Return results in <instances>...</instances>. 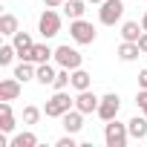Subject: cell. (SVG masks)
<instances>
[{"label": "cell", "instance_id": "cell-20", "mask_svg": "<svg viewBox=\"0 0 147 147\" xmlns=\"http://www.w3.org/2000/svg\"><path fill=\"white\" fill-rule=\"evenodd\" d=\"M55 75H58V72H55V66L46 61V63H38V75H35V81L46 87V84H52V81H55Z\"/></svg>", "mask_w": 147, "mask_h": 147}, {"label": "cell", "instance_id": "cell-23", "mask_svg": "<svg viewBox=\"0 0 147 147\" xmlns=\"http://www.w3.org/2000/svg\"><path fill=\"white\" fill-rule=\"evenodd\" d=\"M52 87L55 90H66V87H72V69H58V75H55V81H52Z\"/></svg>", "mask_w": 147, "mask_h": 147}, {"label": "cell", "instance_id": "cell-11", "mask_svg": "<svg viewBox=\"0 0 147 147\" xmlns=\"http://www.w3.org/2000/svg\"><path fill=\"white\" fill-rule=\"evenodd\" d=\"M49 58H55V49H49V43H35V46L29 49V55H26V58H20V61H32V63H46Z\"/></svg>", "mask_w": 147, "mask_h": 147}, {"label": "cell", "instance_id": "cell-15", "mask_svg": "<svg viewBox=\"0 0 147 147\" xmlns=\"http://www.w3.org/2000/svg\"><path fill=\"white\" fill-rule=\"evenodd\" d=\"M87 12V0H63V15L69 20H78Z\"/></svg>", "mask_w": 147, "mask_h": 147}, {"label": "cell", "instance_id": "cell-13", "mask_svg": "<svg viewBox=\"0 0 147 147\" xmlns=\"http://www.w3.org/2000/svg\"><path fill=\"white\" fill-rule=\"evenodd\" d=\"M0 130L12 133L15 130V113H12V101H0Z\"/></svg>", "mask_w": 147, "mask_h": 147}, {"label": "cell", "instance_id": "cell-3", "mask_svg": "<svg viewBox=\"0 0 147 147\" xmlns=\"http://www.w3.org/2000/svg\"><path fill=\"white\" fill-rule=\"evenodd\" d=\"M69 35H72V40L75 43H81V46H87V43H95V26L92 23H87L84 18H78V20H72L69 23Z\"/></svg>", "mask_w": 147, "mask_h": 147}, {"label": "cell", "instance_id": "cell-25", "mask_svg": "<svg viewBox=\"0 0 147 147\" xmlns=\"http://www.w3.org/2000/svg\"><path fill=\"white\" fill-rule=\"evenodd\" d=\"M40 115H43V110H38V107H23V124H38L40 121Z\"/></svg>", "mask_w": 147, "mask_h": 147}, {"label": "cell", "instance_id": "cell-12", "mask_svg": "<svg viewBox=\"0 0 147 147\" xmlns=\"http://www.w3.org/2000/svg\"><path fill=\"white\" fill-rule=\"evenodd\" d=\"M127 130H130V138L147 141V115H133L127 121Z\"/></svg>", "mask_w": 147, "mask_h": 147}, {"label": "cell", "instance_id": "cell-8", "mask_svg": "<svg viewBox=\"0 0 147 147\" xmlns=\"http://www.w3.org/2000/svg\"><path fill=\"white\" fill-rule=\"evenodd\" d=\"M61 124H63V130H66V133L75 136V133H81V130H84V113H81L78 107H72L69 113H63V115H61Z\"/></svg>", "mask_w": 147, "mask_h": 147}, {"label": "cell", "instance_id": "cell-19", "mask_svg": "<svg viewBox=\"0 0 147 147\" xmlns=\"http://www.w3.org/2000/svg\"><path fill=\"white\" fill-rule=\"evenodd\" d=\"M90 84H92V75H90L87 69H81V66L72 69V87H75L78 92H81V90H90Z\"/></svg>", "mask_w": 147, "mask_h": 147}, {"label": "cell", "instance_id": "cell-5", "mask_svg": "<svg viewBox=\"0 0 147 147\" xmlns=\"http://www.w3.org/2000/svg\"><path fill=\"white\" fill-rule=\"evenodd\" d=\"M38 32L49 40V38H55L58 32H61V15L55 12V9H46L40 18H38Z\"/></svg>", "mask_w": 147, "mask_h": 147}, {"label": "cell", "instance_id": "cell-10", "mask_svg": "<svg viewBox=\"0 0 147 147\" xmlns=\"http://www.w3.org/2000/svg\"><path fill=\"white\" fill-rule=\"evenodd\" d=\"M20 78H3V81H0V101H15L18 95H20Z\"/></svg>", "mask_w": 147, "mask_h": 147}, {"label": "cell", "instance_id": "cell-32", "mask_svg": "<svg viewBox=\"0 0 147 147\" xmlns=\"http://www.w3.org/2000/svg\"><path fill=\"white\" fill-rule=\"evenodd\" d=\"M87 3H98V6H101V3H104V0H87Z\"/></svg>", "mask_w": 147, "mask_h": 147}, {"label": "cell", "instance_id": "cell-6", "mask_svg": "<svg viewBox=\"0 0 147 147\" xmlns=\"http://www.w3.org/2000/svg\"><path fill=\"white\" fill-rule=\"evenodd\" d=\"M55 61H58V66H63V69H78L84 58H81V52H78L75 46L63 43V46L55 49Z\"/></svg>", "mask_w": 147, "mask_h": 147}, {"label": "cell", "instance_id": "cell-18", "mask_svg": "<svg viewBox=\"0 0 147 147\" xmlns=\"http://www.w3.org/2000/svg\"><path fill=\"white\" fill-rule=\"evenodd\" d=\"M141 32H144V26H141V23H136V20L121 23V40H136V43H138Z\"/></svg>", "mask_w": 147, "mask_h": 147}, {"label": "cell", "instance_id": "cell-31", "mask_svg": "<svg viewBox=\"0 0 147 147\" xmlns=\"http://www.w3.org/2000/svg\"><path fill=\"white\" fill-rule=\"evenodd\" d=\"M141 26H144V32H147V12L141 15Z\"/></svg>", "mask_w": 147, "mask_h": 147}, {"label": "cell", "instance_id": "cell-22", "mask_svg": "<svg viewBox=\"0 0 147 147\" xmlns=\"http://www.w3.org/2000/svg\"><path fill=\"white\" fill-rule=\"evenodd\" d=\"M12 147H38V136L35 133H18L15 138H12Z\"/></svg>", "mask_w": 147, "mask_h": 147}, {"label": "cell", "instance_id": "cell-17", "mask_svg": "<svg viewBox=\"0 0 147 147\" xmlns=\"http://www.w3.org/2000/svg\"><path fill=\"white\" fill-rule=\"evenodd\" d=\"M138 55H141V49H138L136 40H121V43H118V58H121V61L130 63V61H136Z\"/></svg>", "mask_w": 147, "mask_h": 147}, {"label": "cell", "instance_id": "cell-4", "mask_svg": "<svg viewBox=\"0 0 147 147\" xmlns=\"http://www.w3.org/2000/svg\"><path fill=\"white\" fill-rule=\"evenodd\" d=\"M121 18H124V3H121V0H104V3H101L98 20H101L104 26H115Z\"/></svg>", "mask_w": 147, "mask_h": 147}, {"label": "cell", "instance_id": "cell-33", "mask_svg": "<svg viewBox=\"0 0 147 147\" xmlns=\"http://www.w3.org/2000/svg\"><path fill=\"white\" fill-rule=\"evenodd\" d=\"M144 3H147V0H144Z\"/></svg>", "mask_w": 147, "mask_h": 147}, {"label": "cell", "instance_id": "cell-26", "mask_svg": "<svg viewBox=\"0 0 147 147\" xmlns=\"http://www.w3.org/2000/svg\"><path fill=\"white\" fill-rule=\"evenodd\" d=\"M136 104H138V110L147 115V90H138V92H136Z\"/></svg>", "mask_w": 147, "mask_h": 147}, {"label": "cell", "instance_id": "cell-16", "mask_svg": "<svg viewBox=\"0 0 147 147\" xmlns=\"http://www.w3.org/2000/svg\"><path fill=\"white\" fill-rule=\"evenodd\" d=\"M35 75H38V63H32V61H20L15 66V78H20L23 84L26 81H35Z\"/></svg>", "mask_w": 147, "mask_h": 147}, {"label": "cell", "instance_id": "cell-28", "mask_svg": "<svg viewBox=\"0 0 147 147\" xmlns=\"http://www.w3.org/2000/svg\"><path fill=\"white\" fill-rule=\"evenodd\" d=\"M138 87H141V90H147V69H141V72H138Z\"/></svg>", "mask_w": 147, "mask_h": 147}, {"label": "cell", "instance_id": "cell-14", "mask_svg": "<svg viewBox=\"0 0 147 147\" xmlns=\"http://www.w3.org/2000/svg\"><path fill=\"white\" fill-rule=\"evenodd\" d=\"M12 43H15V49H18V55H20V58H26V55H29V49L35 46V43H32V35H29V32H20V29L12 35Z\"/></svg>", "mask_w": 147, "mask_h": 147}, {"label": "cell", "instance_id": "cell-21", "mask_svg": "<svg viewBox=\"0 0 147 147\" xmlns=\"http://www.w3.org/2000/svg\"><path fill=\"white\" fill-rule=\"evenodd\" d=\"M18 32V18L12 15V12H6V15H0V35H6V38H12Z\"/></svg>", "mask_w": 147, "mask_h": 147}, {"label": "cell", "instance_id": "cell-2", "mask_svg": "<svg viewBox=\"0 0 147 147\" xmlns=\"http://www.w3.org/2000/svg\"><path fill=\"white\" fill-rule=\"evenodd\" d=\"M104 141H107V147H127V141H130V130H127V124H121V121H107L104 124Z\"/></svg>", "mask_w": 147, "mask_h": 147}, {"label": "cell", "instance_id": "cell-27", "mask_svg": "<svg viewBox=\"0 0 147 147\" xmlns=\"http://www.w3.org/2000/svg\"><path fill=\"white\" fill-rule=\"evenodd\" d=\"M55 147H75V138H72V133H66L63 138H58V141H55Z\"/></svg>", "mask_w": 147, "mask_h": 147}, {"label": "cell", "instance_id": "cell-7", "mask_svg": "<svg viewBox=\"0 0 147 147\" xmlns=\"http://www.w3.org/2000/svg\"><path fill=\"white\" fill-rule=\"evenodd\" d=\"M118 110H121L118 92H107V95L101 98V104H98V118H101V121H113V118L118 115Z\"/></svg>", "mask_w": 147, "mask_h": 147}, {"label": "cell", "instance_id": "cell-24", "mask_svg": "<svg viewBox=\"0 0 147 147\" xmlns=\"http://www.w3.org/2000/svg\"><path fill=\"white\" fill-rule=\"evenodd\" d=\"M15 55H18V49H15V43H3V46H0V66H9Z\"/></svg>", "mask_w": 147, "mask_h": 147}, {"label": "cell", "instance_id": "cell-29", "mask_svg": "<svg viewBox=\"0 0 147 147\" xmlns=\"http://www.w3.org/2000/svg\"><path fill=\"white\" fill-rule=\"evenodd\" d=\"M43 6L46 9H58V6H63V0H43Z\"/></svg>", "mask_w": 147, "mask_h": 147}, {"label": "cell", "instance_id": "cell-30", "mask_svg": "<svg viewBox=\"0 0 147 147\" xmlns=\"http://www.w3.org/2000/svg\"><path fill=\"white\" fill-rule=\"evenodd\" d=\"M138 49L147 52V32H141V38H138Z\"/></svg>", "mask_w": 147, "mask_h": 147}, {"label": "cell", "instance_id": "cell-9", "mask_svg": "<svg viewBox=\"0 0 147 147\" xmlns=\"http://www.w3.org/2000/svg\"><path fill=\"white\" fill-rule=\"evenodd\" d=\"M98 104H101V98H98L95 92H90V90H81V92L75 95V107H78L84 115H90V113H98Z\"/></svg>", "mask_w": 147, "mask_h": 147}, {"label": "cell", "instance_id": "cell-1", "mask_svg": "<svg viewBox=\"0 0 147 147\" xmlns=\"http://www.w3.org/2000/svg\"><path fill=\"white\" fill-rule=\"evenodd\" d=\"M72 107H75V98H69L66 90H55V95L43 104V115H46V118H61V115L69 113Z\"/></svg>", "mask_w": 147, "mask_h": 147}]
</instances>
